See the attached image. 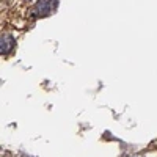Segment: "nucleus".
I'll return each mask as SVG.
<instances>
[{"mask_svg": "<svg viewBox=\"0 0 157 157\" xmlns=\"http://www.w3.org/2000/svg\"><path fill=\"white\" fill-rule=\"evenodd\" d=\"M57 5V0H38L36 5L32 8V16L33 17H44L54 11Z\"/></svg>", "mask_w": 157, "mask_h": 157, "instance_id": "1", "label": "nucleus"}, {"mask_svg": "<svg viewBox=\"0 0 157 157\" xmlns=\"http://www.w3.org/2000/svg\"><path fill=\"white\" fill-rule=\"evenodd\" d=\"M14 46H16L14 38H13L11 35H8V33H3L2 35V41H0V47H2L0 52H2V55H8Z\"/></svg>", "mask_w": 157, "mask_h": 157, "instance_id": "2", "label": "nucleus"}]
</instances>
